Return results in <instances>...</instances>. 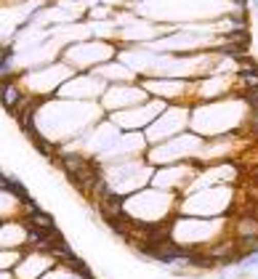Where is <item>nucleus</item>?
Listing matches in <instances>:
<instances>
[{
	"label": "nucleus",
	"mask_w": 258,
	"mask_h": 279,
	"mask_svg": "<svg viewBox=\"0 0 258 279\" xmlns=\"http://www.w3.org/2000/svg\"><path fill=\"white\" fill-rule=\"evenodd\" d=\"M27 101V90L22 88L19 83V77L16 80H8V83H0V106L13 117Z\"/></svg>",
	"instance_id": "2"
},
{
	"label": "nucleus",
	"mask_w": 258,
	"mask_h": 279,
	"mask_svg": "<svg viewBox=\"0 0 258 279\" xmlns=\"http://www.w3.org/2000/svg\"><path fill=\"white\" fill-rule=\"evenodd\" d=\"M255 279H258V276H255Z\"/></svg>",
	"instance_id": "8"
},
{
	"label": "nucleus",
	"mask_w": 258,
	"mask_h": 279,
	"mask_svg": "<svg viewBox=\"0 0 258 279\" xmlns=\"http://www.w3.org/2000/svg\"><path fill=\"white\" fill-rule=\"evenodd\" d=\"M6 192H8V194H13V197L19 199V202H27V199H29L27 186H24L16 176H8V189H6Z\"/></svg>",
	"instance_id": "4"
},
{
	"label": "nucleus",
	"mask_w": 258,
	"mask_h": 279,
	"mask_svg": "<svg viewBox=\"0 0 258 279\" xmlns=\"http://www.w3.org/2000/svg\"><path fill=\"white\" fill-rule=\"evenodd\" d=\"M189 115H192V104H168L160 112V117L144 131L146 144L157 146L162 141H168V138L189 133Z\"/></svg>",
	"instance_id": "1"
},
{
	"label": "nucleus",
	"mask_w": 258,
	"mask_h": 279,
	"mask_svg": "<svg viewBox=\"0 0 258 279\" xmlns=\"http://www.w3.org/2000/svg\"><path fill=\"white\" fill-rule=\"evenodd\" d=\"M6 189H8V173L0 170V192H6Z\"/></svg>",
	"instance_id": "5"
},
{
	"label": "nucleus",
	"mask_w": 258,
	"mask_h": 279,
	"mask_svg": "<svg viewBox=\"0 0 258 279\" xmlns=\"http://www.w3.org/2000/svg\"><path fill=\"white\" fill-rule=\"evenodd\" d=\"M0 224H3V221H0Z\"/></svg>",
	"instance_id": "7"
},
{
	"label": "nucleus",
	"mask_w": 258,
	"mask_h": 279,
	"mask_svg": "<svg viewBox=\"0 0 258 279\" xmlns=\"http://www.w3.org/2000/svg\"><path fill=\"white\" fill-rule=\"evenodd\" d=\"M24 221H27L29 226H35V229H43V231H53V229H56L53 215H51V213H45L43 208L35 210V213H27V215H24Z\"/></svg>",
	"instance_id": "3"
},
{
	"label": "nucleus",
	"mask_w": 258,
	"mask_h": 279,
	"mask_svg": "<svg viewBox=\"0 0 258 279\" xmlns=\"http://www.w3.org/2000/svg\"><path fill=\"white\" fill-rule=\"evenodd\" d=\"M218 279H229V276H226V271H224V274H218Z\"/></svg>",
	"instance_id": "6"
}]
</instances>
